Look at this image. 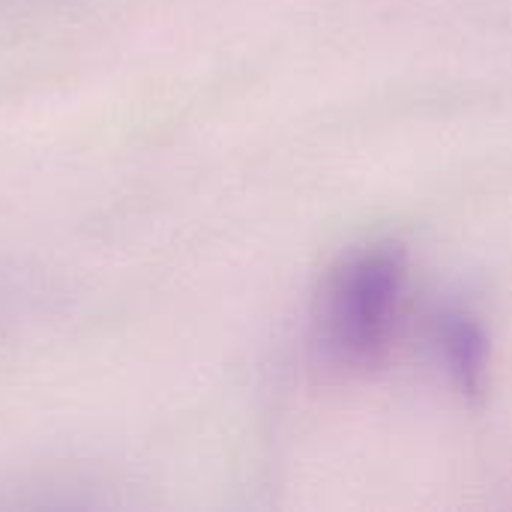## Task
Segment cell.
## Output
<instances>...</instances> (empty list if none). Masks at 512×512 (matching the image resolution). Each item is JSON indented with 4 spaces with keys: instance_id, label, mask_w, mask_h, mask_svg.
Instances as JSON below:
<instances>
[{
    "instance_id": "1",
    "label": "cell",
    "mask_w": 512,
    "mask_h": 512,
    "mask_svg": "<svg viewBox=\"0 0 512 512\" xmlns=\"http://www.w3.org/2000/svg\"><path fill=\"white\" fill-rule=\"evenodd\" d=\"M405 294V255L372 246L348 258L324 288L318 345L339 369L378 366L399 327Z\"/></svg>"
},
{
    "instance_id": "2",
    "label": "cell",
    "mask_w": 512,
    "mask_h": 512,
    "mask_svg": "<svg viewBox=\"0 0 512 512\" xmlns=\"http://www.w3.org/2000/svg\"><path fill=\"white\" fill-rule=\"evenodd\" d=\"M438 348L453 384L462 396H483L489 375V339L477 318L468 312H444L438 318Z\"/></svg>"
}]
</instances>
